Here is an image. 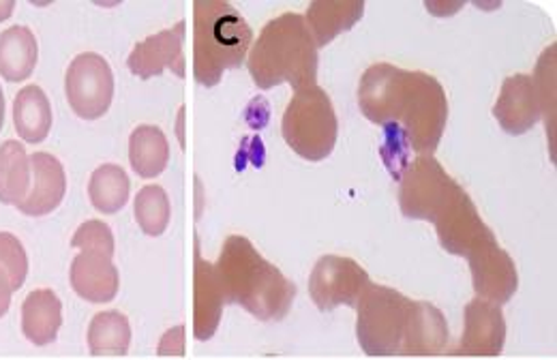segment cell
I'll list each match as a JSON object with an SVG mask.
<instances>
[{
  "label": "cell",
  "mask_w": 557,
  "mask_h": 360,
  "mask_svg": "<svg viewBox=\"0 0 557 360\" xmlns=\"http://www.w3.org/2000/svg\"><path fill=\"white\" fill-rule=\"evenodd\" d=\"M358 105L373 125H399L418 154L435 152L448 121V99L433 75L406 72L388 63L364 72Z\"/></svg>",
  "instance_id": "6da1fadb"
},
{
  "label": "cell",
  "mask_w": 557,
  "mask_h": 360,
  "mask_svg": "<svg viewBox=\"0 0 557 360\" xmlns=\"http://www.w3.org/2000/svg\"><path fill=\"white\" fill-rule=\"evenodd\" d=\"M223 298L258 320H281L292 309L296 286L245 236H227L214 264Z\"/></svg>",
  "instance_id": "7a4b0ae2"
},
{
  "label": "cell",
  "mask_w": 557,
  "mask_h": 360,
  "mask_svg": "<svg viewBox=\"0 0 557 360\" xmlns=\"http://www.w3.org/2000/svg\"><path fill=\"white\" fill-rule=\"evenodd\" d=\"M249 73L258 88L289 84L296 90L318 84V46L300 13L271 20L249 50Z\"/></svg>",
  "instance_id": "3957f363"
},
{
  "label": "cell",
  "mask_w": 557,
  "mask_h": 360,
  "mask_svg": "<svg viewBox=\"0 0 557 360\" xmlns=\"http://www.w3.org/2000/svg\"><path fill=\"white\" fill-rule=\"evenodd\" d=\"M253 30L225 0H198L194 4V75L212 88L223 73L245 63Z\"/></svg>",
  "instance_id": "277c9868"
},
{
  "label": "cell",
  "mask_w": 557,
  "mask_h": 360,
  "mask_svg": "<svg viewBox=\"0 0 557 360\" xmlns=\"http://www.w3.org/2000/svg\"><path fill=\"white\" fill-rule=\"evenodd\" d=\"M285 145L307 161L331 157L337 145L339 123L333 101L318 84L298 88L281 121Z\"/></svg>",
  "instance_id": "5b68a950"
},
{
  "label": "cell",
  "mask_w": 557,
  "mask_h": 360,
  "mask_svg": "<svg viewBox=\"0 0 557 360\" xmlns=\"http://www.w3.org/2000/svg\"><path fill=\"white\" fill-rule=\"evenodd\" d=\"M412 302L397 289L369 284L356 302V337L369 357H401Z\"/></svg>",
  "instance_id": "8992f818"
},
{
  "label": "cell",
  "mask_w": 557,
  "mask_h": 360,
  "mask_svg": "<svg viewBox=\"0 0 557 360\" xmlns=\"http://www.w3.org/2000/svg\"><path fill=\"white\" fill-rule=\"evenodd\" d=\"M399 183L401 213L429 223L440 216L461 189L433 154H418L404 170Z\"/></svg>",
  "instance_id": "52a82bcc"
},
{
  "label": "cell",
  "mask_w": 557,
  "mask_h": 360,
  "mask_svg": "<svg viewBox=\"0 0 557 360\" xmlns=\"http://www.w3.org/2000/svg\"><path fill=\"white\" fill-rule=\"evenodd\" d=\"M65 95L71 110L79 119H101L114 97V73L110 63L95 52L77 54L65 73Z\"/></svg>",
  "instance_id": "ba28073f"
},
{
  "label": "cell",
  "mask_w": 557,
  "mask_h": 360,
  "mask_svg": "<svg viewBox=\"0 0 557 360\" xmlns=\"http://www.w3.org/2000/svg\"><path fill=\"white\" fill-rule=\"evenodd\" d=\"M433 227L437 232L440 245L448 253L466 260L487 247L488 243H495L493 232L488 229L483 216L479 215L466 189H459L450 204L433 221Z\"/></svg>",
  "instance_id": "9c48e42d"
},
{
  "label": "cell",
  "mask_w": 557,
  "mask_h": 360,
  "mask_svg": "<svg viewBox=\"0 0 557 360\" xmlns=\"http://www.w3.org/2000/svg\"><path fill=\"white\" fill-rule=\"evenodd\" d=\"M371 282L367 271L344 256H324L311 271L309 296L322 311L339 305L356 307L358 298Z\"/></svg>",
  "instance_id": "30bf717a"
},
{
  "label": "cell",
  "mask_w": 557,
  "mask_h": 360,
  "mask_svg": "<svg viewBox=\"0 0 557 360\" xmlns=\"http://www.w3.org/2000/svg\"><path fill=\"white\" fill-rule=\"evenodd\" d=\"M71 288L88 302H110L121 288V275L114 266V251L101 247H84L73 258Z\"/></svg>",
  "instance_id": "8fae6325"
},
{
  "label": "cell",
  "mask_w": 557,
  "mask_h": 360,
  "mask_svg": "<svg viewBox=\"0 0 557 360\" xmlns=\"http://www.w3.org/2000/svg\"><path fill=\"white\" fill-rule=\"evenodd\" d=\"M506 344V320L499 305L474 298L463 311L459 357H499Z\"/></svg>",
  "instance_id": "7c38bea8"
},
{
  "label": "cell",
  "mask_w": 557,
  "mask_h": 360,
  "mask_svg": "<svg viewBox=\"0 0 557 360\" xmlns=\"http://www.w3.org/2000/svg\"><path fill=\"white\" fill-rule=\"evenodd\" d=\"M472 284L481 300L493 305H504L512 298L519 286V275L512 258L495 243H488L481 251H476L470 260Z\"/></svg>",
  "instance_id": "4fadbf2b"
},
{
  "label": "cell",
  "mask_w": 557,
  "mask_h": 360,
  "mask_svg": "<svg viewBox=\"0 0 557 360\" xmlns=\"http://www.w3.org/2000/svg\"><path fill=\"white\" fill-rule=\"evenodd\" d=\"M183 44L185 22H178L174 28L161 30L136 44L127 65L139 79H150L154 75H161L165 70L176 73L178 77H185Z\"/></svg>",
  "instance_id": "5bb4252c"
},
{
  "label": "cell",
  "mask_w": 557,
  "mask_h": 360,
  "mask_svg": "<svg viewBox=\"0 0 557 360\" xmlns=\"http://www.w3.org/2000/svg\"><path fill=\"white\" fill-rule=\"evenodd\" d=\"M499 127L510 136H521L541 121V105L532 75H510L504 79L493 108Z\"/></svg>",
  "instance_id": "9a60e30c"
},
{
  "label": "cell",
  "mask_w": 557,
  "mask_h": 360,
  "mask_svg": "<svg viewBox=\"0 0 557 360\" xmlns=\"http://www.w3.org/2000/svg\"><path fill=\"white\" fill-rule=\"evenodd\" d=\"M67 191V176L63 163L50 152H35L30 157V191L17 211L28 216H44L57 211Z\"/></svg>",
  "instance_id": "2e32d148"
},
{
  "label": "cell",
  "mask_w": 557,
  "mask_h": 360,
  "mask_svg": "<svg viewBox=\"0 0 557 360\" xmlns=\"http://www.w3.org/2000/svg\"><path fill=\"white\" fill-rule=\"evenodd\" d=\"M448 346L446 318L431 302H412L401 357H440Z\"/></svg>",
  "instance_id": "e0dca14e"
},
{
  "label": "cell",
  "mask_w": 557,
  "mask_h": 360,
  "mask_svg": "<svg viewBox=\"0 0 557 360\" xmlns=\"http://www.w3.org/2000/svg\"><path fill=\"white\" fill-rule=\"evenodd\" d=\"M196 294H194V335L198 342H209L216 333L223 313V289L219 284L214 266L200 256L196 245Z\"/></svg>",
  "instance_id": "ac0fdd59"
},
{
  "label": "cell",
  "mask_w": 557,
  "mask_h": 360,
  "mask_svg": "<svg viewBox=\"0 0 557 360\" xmlns=\"http://www.w3.org/2000/svg\"><path fill=\"white\" fill-rule=\"evenodd\" d=\"M63 326V305L52 289H35L22 302V333L24 337L44 348L57 342Z\"/></svg>",
  "instance_id": "d6986e66"
},
{
  "label": "cell",
  "mask_w": 557,
  "mask_h": 360,
  "mask_svg": "<svg viewBox=\"0 0 557 360\" xmlns=\"http://www.w3.org/2000/svg\"><path fill=\"white\" fill-rule=\"evenodd\" d=\"M364 2L360 0H318L311 2L305 15V24L318 48L329 46L337 35L349 30L360 22Z\"/></svg>",
  "instance_id": "ffe728a7"
},
{
  "label": "cell",
  "mask_w": 557,
  "mask_h": 360,
  "mask_svg": "<svg viewBox=\"0 0 557 360\" xmlns=\"http://www.w3.org/2000/svg\"><path fill=\"white\" fill-rule=\"evenodd\" d=\"M13 127L28 145H39L52 129V105L41 86H24L13 101Z\"/></svg>",
  "instance_id": "44dd1931"
},
{
  "label": "cell",
  "mask_w": 557,
  "mask_h": 360,
  "mask_svg": "<svg viewBox=\"0 0 557 360\" xmlns=\"http://www.w3.org/2000/svg\"><path fill=\"white\" fill-rule=\"evenodd\" d=\"M39 61V46L30 28L11 26L0 35V75L7 82L28 79Z\"/></svg>",
  "instance_id": "7402d4cb"
},
{
  "label": "cell",
  "mask_w": 557,
  "mask_h": 360,
  "mask_svg": "<svg viewBox=\"0 0 557 360\" xmlns=\"http://www.w3.org/2000/svg\"><path fill=\"white\" fill-rule=\"evenodd\" d=\"M132 344L129 320L121 311H101L88 326V350L95 357H125Z\"/></svg>",
  "instance_id": "603a6c76"
},
{
  "label": "cell",
  "mask_w": 557,
  "mask_h": 360,
  "mask_svg": "<svg viewBox=\"0 0 557 360\" xmlns=\"http://www.w3.org/2000/svg\"><path fill=\"white\" fill-rule=\"evenodd\" d=\"M30 191V157L17 140L0 146V202L17 207Z\"/></svg>",
  "instance_id": "cb8c5ba5"
},
{
  "label": "cell",
  "mask_w": 557,
  "mask_h": 360,
  "mask_svg": "<svg viewBox=\"0 0 557 360\" xmlns=\"http://www.w3.org/2000/svg\"><path fill=\"white\" fill-rule=\"evenodd\" d=\"M129 176L116 163L99 165L88 183V198L101 215L119 213L129 200Z\"/></svg>",
  "instance_id": "d4e9b609"
},
{
  "label": "cell",
  "mask_w": 557,
  "mask_h": 360,
  "mask_svg": "<svg viewBox=\"0 0 557 360\" xmlns=\"http://www.w3.org/2000/svg\"><path fill=\"white\" fill-rule=\"evenodd\" d=\"M129 161L141 178L159 176L170 161L165 134L154 125H141L129 138Z\"/></svg>",
  "instance_id": "484cf974"
},
{
  "label": "cell",
  "mask_w": 557,
  "mask_h": 360,
  "mask_svg": "<svg viewBox=\"0 0 557 360\" xmlns=\"http://www.w3.org/2000/svg\"><path fill=\"white\" fill-rule=\"evenodd\" d=\"M28 275V258L17 236L0 232V318L9 311L13 291L24 286Z\"/></svg>",
  "instance_id": "4316f807"
},
{
  "label": "cell",
  "mask_w": 557,
  "mask_h": 360,
  "mask_svg": "<svg viewBox=\"0 0 557 360\" xmlns=\"http://www.w3.org/2000/svg\"><path fill=\"white\" fill-rule=\"evenodd\" d=\"M134 213L144 234L161 236L168 229L172 216V207L165 189L159 185L141 187L134 202Z\"/></svg>",
  "instance_id": "83f0119b"
},
{
  "label": "cell",
  "mask_w": 557,
  "mask_h": 360,
  "mask_svg": "<svg viewBox=\"0 0 557 360\" xmlns=\"http://www.w3.org/2000/svg\"><path fill=\"white\" fill-rule=\"evenodd\" d=\"M534 88L541 105V119L547 125V136L552 140V154L556 157V46L547 48L536 65Z\"/></svg>",
  "instance_id": "f1b7e54d"
},
{
  "label": "cell",
  "mask_w": 557,
  "mask_h": 360,
  "mask_svg": "<svg viewBox=\"0 0 557 360\" xmlns=\"http://www.w3.org/2000/svg\"><path fill=\"white\" fill-rule=\"evenodd\" d=\"M71 247L75 249H84V247H101V249H110L114 251V234L110 229L108 223L99 221V219H90L86 223H82L73 238H71Z\"/></svg>",
  "instance_id": "f546056e"
},
{
  "label": "cell",
  "mask_w": 557,
  "mask_h": 360,
  "mask_svg": "<svg viewBox=\"0 0 557 360\" xmlns=\"http://www.w3.org/2000/svg\"><path fill=\"white\" fill-rule=\"evenodd\" d=\"M161 357H183L185 355V326H174L172 331H168L161 342H159V350Z\"/></svg>",
  "instance_id": "4dcf8cb0"
},
{
  "label": "cell",
  "mask_w": 557,
  "mask_h": 360,
  "mask_svg": "<svg viewBox=\"0 0 557 360\" xmlns=\"http://www.w3.org/2000/svg\"><path fill=\"white\" fill-rule=\"evenodd\" d=\"M13 7H15V2H11V0H0V22H4V20L11 15Z\"/></svg>",
  "instance_id": "1f68e13d"
},
{
  "label": "cell",
  "mask_w": 557,
  "mask_h": 360,
  "mask_svg": "<svg viewBox=\"0 0 557 360\" xmlns=\"http://www.w3.org/2000/svg\"><path fill=\"white\" fill-rule=\"evenodd\" d=\"M2 125H4V92L0 88V129H2Z\"/></svg>",
  "instance_id": "d6a6232c"
}]
</instances>
